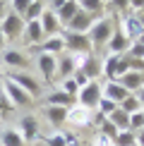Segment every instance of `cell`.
I'll return each instance as SVG.
<instances>
[{
  "label": "cell",
  "instance_id": "37",
  "mask_svg": "<svg viewBox=\"0 0 144 146\" xmlns=\"http://www.w3.org/2000/svg\"><path fill=\"white\" fill-rule=\"evenodd\" d=\"M130 70L144 74V58H130Z\"/></svg>",
  "mask_w": 144,
  "mask_h": 146
},
{
  "label": "cell",
  "instance_id": "22",
  "mask_svg": "<svg viewBox=\"0 0 144 146\" xmlns=\"http://www.w3.org/2000/svg\"><path fill=\"white\" fill-rule=\"evenodd\" d=\"M0 144H3V146H27L24 137L19 134V129H3V134H0Z\"/></svg>",
  "mask_w": 144,
  "mask_h": 146
},
{
  "label": "cell",
  "instance_id": "8",
  "mask_svg": "<svg viewBox=\"0 0 144 146\" xmlns=\"http://www.w3.org/2000/svg\"><path fill=\"white\" fill-rule=\"evenodd\" d=\"M91 113L94 110H89V108L77 103V106H72L67 110V122L75 125V127H87V125H91Z\"/></svg>",
  "mask_w": 144,
  "mask_h": 146
},
{
  "label": "cell",
  "instance_id": "33",
  "mask_svg": "<svg viewBox=\"0 0 144 146\" xmlns=\"http://www.w3.org/2000/svg\"><path fill=\"white\" fill-rule=\"evenodd\" d=\"M130 72V55H120V60H118V72H115V82L123 74H127Z\"/></svg>",
  "mask_w": 144,
  "mask_h": 146
},
{
  "label": "cell",
  "instance_id": "2",
  "mask_svg": "<svg viewBox=\"0 0 144 146\" xmlns=\"http://www.w3.org/2000/svg\"><path fill=\"white\" fill-rule=\"evenodd\" d=\"M63 41H65V48H67L72 55H84V58H87V55H91V50H94V46H91V41H89L87 34L65 31Z\"/></svg>",
  "mask_w": 144,
  "mask_h": 146
},
{
  "label": "cell",
  "instance_id": "4",
  "mask_svg": "<svg viewBox=\"0 0 144 146\" xmlns=\"http://www.w3.org/2000/svg\"><path fill=\"white\" fill-rule=\"evenodd\" d=\"M24 27H27V22H24L19 15L10 12V15H5V19L0 22V34H3L5 38L15 41V38H19V36L24 34Z\"/></svg>",
  "mask_w": 144,
  "mask_h": 146
},
{
  "label": "cell",
  "instance_id": "14",
  "mask_svg": "<svg viewBox=\"0 0 144 146\" xmlns=\"http://www.w3.org/2000/svg\"><path fill=\"white\" fill-rule=\"evenodd\" d=\"M39 70L46 79H53L58 74V58L55 55H48V53H41L39 55Z\"/></svg>",
  "mask_w": 144,
  "mask_h": 146
},
{
  "label": "cell",
  "instance_id": "24",
  "mask_svg": "<svg viewBox=\"0 0 144 146\" xmlns=\"http://www.w3.org/2000/svg\"><path fill=\"white\" fill-rule=\"evenodd\" d=\"M3 60H5V65H10V67H19V70L29 65V58L24 55L22 50H7Z\"/></svg>",
  "mask_w": 144,
  "mask_h": 146
},
{
  "label": "cell",
  "instance_id": "30",
  "mask_svg": "<svg viewBox=\"0 0 144 146\" xmlns=\"http://www.w3.org/2000/svg\"><path fill=\"white\" fill-rule=\"evenodd\" d=\"M115 108H120L118 103H113V101H108L106 96H101V101H99V106H96V110H99L101 115H106V117H108V115L115 110Z\"/></svg>",
  "mask_w": 144,
  "mask_h": 146
},
{
  "label": "cell",
  "instance_id": "9",
  "mask_svg": "<svg viewBox=\"0 0 144 146\" xmlns=\"http://www.w3.org/2000/svg\"><path fill=\"white\" fill-rule=\"evenodd\" d=\"M101 65H103V60H101V58H96V55H87L77 70H79L82 74L89 79V82H96V77H101Z\"/></svg>",
  "mask_w": 144,
  "mask_h": 146
},
{
  "label": "cell",
  "instance_id": "20",
  "mask_svg": "<svg viewBox=\"0 0 144 146\" xmlns=\"http://www.w3.org/2000/svg\"><path fill=\"white\" fill-rule=\"evenodd\" d=\"M77 103V98H72V96H67L65 91H53V94H48V106H60V108H70Z\"/></svg>",
  "mask_w": 144,
  "mask_h": 146
},
{
  "label": "cell",
  "instance_id": "41",
  "mask_svg": "<svg viewBox=\"0 0 144 146\" xmlns=\"http://www.w3.org/2000/svg\"><path fill=\"white\" fill-rule=\"evenodd\" d=\"M135 139H137V146H144V129H139L135 134Z\"/></svg>",
  "mask_w": 144,
  "mask_h": 146
},
{
  "label": "cell",
  "instance_id": "35",
  "mask_svg": "<svg viewBox=\"0 0 144 146\" xmlns=\"http://www.w3.org/2000/svg\"><path fill=\"white\" fill-rule=\"evenodd\" d=\"M46 146H67V141H65V134H53L46 139Z\"/></svg>",
  "mask_w": 144,
  "mask_h": 146
},
{
  "label": "cell",
  "instance_id": "16",
  "mask_svg": "<svg viewBox=\"0 0 144 146\" xmlns=\"http://www.w3.org/2000/svg\"><path fill=\"white\" fill-rule=\"evenodd\" d=\"M118 82H120V84H123V86L132 94V91H139V89L144 86V74H139V72H132V70H130L127 74H123Z\"/></svg>",
  "mask_w": 144,
  "mask_h": 146
},
{
  "label": "cell",
  "instance_id": "15",
  "mask_svg": "<svg viewBox=\"0 0 144 146\" xmlns=\"http://www.w3.org/2000/svg\"><path fill=\"white\" fill-rule=\"evenodd\" d=\"M77 67H79V62H77L72 55H63V58H58V77H63V79L75 77Z\"/></svg>",
  "mask_w": 144,
  "mask_h": 146
},
{
  "label": "cell",
  "instance_id": "40",
  "mask_svg": "<svg viewBox=\"0 0 144 146\" xmlns=\"http://www.w3.org/2000/svg\"><path fill=\"white\" fill-rule=\"evenodd\" d=\"M130 10L142 12V10H144V0H130Z\"/></svg>",
  "mask_w": 144,
  "mask_h": 146
},
{
  "label": "cell",
  "instance_id": "39",
  "mask_svg": "<svg viewBox=\"0 0 144 146\" xmlns=\"http://www.w3.org/2000/svg\"><path fill=\"white\" fill-rule=\"evenodd\" d=\"M65 3H67V0H48V5H51V12H58Z\"/></svg>",
  "mask_w": 144,
  "mask_h": 146
},
{
  "label": "cell",
  "instance_id": "18",
  "mask_svg": "<svg viewBox=\"0 0 144 146\" xmlns=\"http://www.w3.org/2000/svg\"><path fill=\"white\" fill-rule=\"evenodd\" d=\"M46 117H48V122H51V125L60 127V125H65V122H67V108H60V106H48V108H46Z\"/></svg>",
  "mask_w": 144,
  "mask_h": 146
},
{
  "label": "cell",
  "instance_id": "27",
  "mask_svg": "<svg viewBox=\"0 0 144 146\" xmlns=\"http://www.w3.org/2000/svg\"><path fill=\"white\" fill-rule=\"evenodd\" d=\"M120 108H123L127 115H132V113H139V110H142V103H139V98H137V96H132V94H130L127 98L120 103Z\"/></svg>",
  "mask_w": 144,
  "mask_h": 146
},
{
  "label": "cell",
  "instance_id": "28",
  "mask_svg": "<svg viewBox=\"0 0 144 146\" xmlns=\"http://www.w3.org/2000/svg\"><path fill=\"white\" fill-rule=\"evenodd\" d=\"M99 134H101V137H106V139H115V137H118V127L106 117L103 122L99 125Z\"/></svg>",
  "mask_w": 144,
  "mask_h": 146
},
{
  "label": "cell",
  "instance_id": "36",
  "mask_svg": "<svg viewBox=\"0 0 144 146\" xmlns=\"http://www.w3.org/2000/svg\"><path fill=\"white\" fill-rule=\"evenodd\" d=\"M108 5L115 12H123V15H125V10H130V0H111Z\"/></svg>",
  "mask_w": 144,
  "mask_h": 146
},
{
  "label": "cell",
  "instance_id": "45",
  "mask_svg": "<svg viewBox=\"0 0 144 146\" xmlns=\"http://www.w3.org/2000/svg\"><path fill=\"white\" fill-rule=\"evenodd\" d=\"M3 43H5V36H3V34H0V48H3Z\"/></svg>",
  "mask_w": 144,
  "mask_h": 146
},
{
  "label": "cell",
  "instance_id": "10",
  "mask_svg": "<svg viewBox=\"0 0 144 146\" xmlns=\"http://www.w3.org/2000/svg\"><path fill=\"white\" fill-rule=\"evenodd\" d=\"M39 24H41V29H43V34L51 38V36H55L60 31V19H58V15L55 12H51V10H43V15L39 17Z\"/></svg>",
  "mask_w": 144,
  "mask_h": 146
},
{
  "label": "cell",
  "instance_id": "32",
  "mask_svg": "<svg viewBox=\"0 0 144 146\" xmlns=\"http://www.w3.org/2000/svg\"><path fill=\"white\" fill-rule=\"evenodd\" d=\"M60 91H65L67 96H72V98H77V94H79V86H77L75 77H67V79H63V89H60Z\"/></svg>",
  "mask_w": 144,
  "mask_h": 146
},
{
  "label": "cell",
  "instance_id": "26",
  "mask_svg": "<svg viewBox=\"0 0 144 146\" xmlns=\"http://www.w3.org/2000/svg\"><path fill=\"white\" fill-rule=\"evenodd\" d=\"M77 3H79V10L82 12H87V15H101V12H103V7L106 5L101 3V0H77Z\"/></svg>",
  "mask_w": 144,
  "mask_h": 146
},
{
  "label": "cell",
  "instance_id": "23",
  "mask_svg": "<svg viewBox=\"0 0 144 146\" xmlns=\"http://www.w3.org/2000/svg\"><path fill=\"white\" fill-rule=\"evenodd\" d=\"M108 120L118 127V132H127V129H130V115L125 113L123 108H115V110L108 115Z\"/></svg>",
  "mask_w": 144,
  "mask_h": 146
},
{
  "label": "cell",
  "instance_id": "31",
  "mask_svg": "<svg viewBox=\"0 0 144 146\" xmlns=\"http://www.w3.org/2000/svg\"><path fill=\"white\" fill-rule=\"evenodd\" d=\"M139 129H144V110L130 115V132H135V134H137Z\"/></svg>",
  "mask_w": 144,
  "mask_h": 146
},
{
  "label": "cell",
  "instance_id": "1",
  "mask_svg": "<svg viewBox=\"0 0 144 146\" xmlns=\"http://www.w3.org/2000/svg\"><path fill=\"white\" fill-rule=\"evenodd\" d=\"M115 24H118V22H115V17H111V15L94 19L91 29L87 31L89 41H91V46H94V48H106V43L111 41L113 31H115Z\"/></svg>",
  "mask_w": 144,
  "mask_h": 146
},
{
  "label": "cell",
  "instance_id": "19",
  "mask_svg": "<svg viewBox=\"0 0 144 146\" xmlns=\"http://www.w3.org/2000/svg\"><path fill=\"white\" fill-rule=\"evenodd\" d=\"M65 50V41L63 36H51L41 43V53H48V55H58V53Z\"/></svg>",
  "mask_w": 144,
  "mask_h": 146
},
{
  "label": "cell",
  "instance_id": "46",
  "mask_svg": "<svg viewBox=\"0 0 144 146\" xmlns=\"http://www.w3.org/2000/svg\"><path fill=\"white\" fill-rule=\"evenodd\" d=\"M101 3H103V5H108V3H111V0H101Z\"/></svg>",
  "mask_w": 144,
  "mask_h": 146
},
{
  "label": "cell",
  "instance_id": "25",
  "mask_svg": "<svg viewBox=\"0 0 144 146\" xmlns=\"http://www.w3.org/2000/svg\"><path fill=\"white\" fill-rule=\"evenodd\" d=\"M43 10H46L43 0H31V5L27 7V12H24L22 19H24V22H34V19H39V17L43 15Z\"/></svg>",
  "mask_w": 144,
  "mask_h": 146
},
{
  "label": "cell",
  "instance_id": "38",
  "mask_svg": "<svg viewBox=\"0 0 144 146\" xmlns=\"http://www.w3.org/2000/svg\"><path fill=\"white\" fill-rule=\"evenodd\" d=\"M94 146H115V141L113 139H106V137H96V141H94Z\"/></svg>",
  "mask_w": 144,
  "mask_h": 146
},
{
  "label": "cell",
  "instance_id": "29",
  "mask_svg": "<svg viewBox=\"0 0 144 146\" xmlns=\"http://www.w3.org/2000/svg\"><path fill=\"white\" fill-rule=\"evenodd\" d=\"M115 146H137V139H135V132H118V137L113 139Z\"/></svg>",
  "mask_w": 144,
  "mask_h": 146
},
{
  "label": "cell",
  "instance_id": "12",
  "mask_svg": "<svg viewBox=\"0 0 144 146\" xmlns=\"http://www.w3.org/2000/svg\"><path fill=\"white\" fill-rule=\"evenodd\" d=\"M19 134L24 137V141H34L39 137V122L34 115H24L19 120Z\"/></svg>",
  "mask_w": 144,
  "mask_h": 146
},
{
  "label": "cell",
  "instance_id": "3",
  "mask_svg": "<svg viewBox=\"0 0 144 146\" xmlns=\"http://www.w3.org/2000/svg\"><path fill=\"white\" fill-rule=\"evenodd\" d=\"M101 96H103V89H101L99 82H89L87 86L79 89V94H77V103L84 108H89V110H96V106H99Z\"/></svg>",
  "mask_w": 144,
  "mask_h": 146
},
{
  "label": "cell",
  "instance_id": "34",
  "mask_svg": "<svg viewBox=\"0 0 144 146\" xmlns=\"http://www.w3.org/2000/svg\"><path fill=\"white\" fill-rule=\"evenodd\" d=\"M29 5H31V0H12V12L19 15V17H24V12H27Z\"/></svg>",
  "mask_w": 144,
  "mask_h": 146
},
{
  "label": "cell",
  "instance_id": "44",
  "mask_svg": "<svg viewBox=\"0 0 144 146\" xmlns=\"http://www.w3.org/2000/svg\"><path fill=\"white\" fill-rule=\"evenodd\" d=\"M137 41H139V43L144 46V31H142V36H139V38H137Z\"/></svg>",
  "mask_w": 144,
  "mask_h": 146
},
{
  "label": "cell",
  "instance_id": "47",
  "mask_svg": "<svg viewBox=\"0 0 144 146\" xmlns=\"http://www.w3.org/2000/svg\"><path fill=\"white\" fill-rule=\"evenodd\" d=\"M0 101H3V96H0Z\"/></svg>",
  "mask_w": 144,
  "mask_h": 146
},
{
  "label": "cell",
  "instance_id": "17",
  "mask_svg": "<svg viewBox=\"0 0 144 146\" xmlns=\"http://www.w3.org/2000/svg\"><path fill=\"white\" fill-rule=\"evenodd\" d=\"M24 36H27L29 43H43V41H46V34H43V29H41L39 19L27 22V27H24Z\"/></svg>",
  "mask_w": 144,
  "mask_h": 146
},
{
  "label": "cell",
  "instance_id": "6",
  "mask_svg": "<svg viewBox=\"0 0 144 146\" xmlns=\"http://www.w3.org/2000/svg\"><path fill=\"white\" fill-rule=\"evenodd\" d=\"M10 82H15L19 89H24L29 96H39L41 94V84L36 82L31 74H27V72H15V74H10Z\"/></svg>",
  "mask_w": 144,
  "mask_h": 146
},
{
  "label": "cell",
  "instance_id": "13",
  "mask_svg": "<svg viewBox=\"0 0 144 146\" xmlns=\"http://www.w3.org/2000/svg\"><path fill=\"white\" fill-rule=\"evenodd\" d=\"M5 91H7L10 101L15 103V106H29V103H31V96H29L24 89H19L15 82H10V79L5 82Z\"/></svg>",
  "mask_w": 144,
  "mask_h": 146
},
{
  "label": "cell",
  "instance_id": "21",
  "mask_svg": "<svg viewBox=\"0 0 144 146\" xmlns=\"http://www.w3.org/2000/svg\"><path fill=\"white\" fill-rule=\"evenodd\" d=\"M77 12H79V3H77V0H67V3H65L63 7H60V10L55 12V15H58L60 24H63V27H65V24H67V22L72 19V17L77 15Z\"/></svg>",
  "mask_w": 144,
  "mask_h": 146
},
{
  "label": "cell",
  "instance_id": "11",
  "mask_svg": "<svg viewBox=\"0 0 144 146\" xmlns=\"http://www.w3.org/2000/svg\"><path fill=\"white\" fill-rule=\"evenodd\" d=\"M103 96H106L108 101H113V103H118V106H120V103H123V101H125V98L130 96V91L125 89V86H123L120 82H106Z\"/></svg>",
  "mask_w": 144,
  "mask_h": 146
},
{
  "label": "cell",
  "instance_id": "43",
  "mask_svg": "<svg viewBox=\"0 0 144 146\" xmlns=\"http://www.w3.org/2000/svg\"><path fill=\"white\" fill-rule=\"evenodd\" d=\"M5 19V3H0V22Z\"/></svg>",
  "mask_w": 144,
  "mask_h": 146
},
{
  "label": "cell",
  "instance_id": "7",
  "mask_svg": "<svg viewBox=\"0 0 144 146\" xmlns=\"http://www.w3.org/2000/svg\"><path fill=\"white\" fill-rule=\"evenodd\" d=\"M91 24H94V17L91 15H87V12H77L72 19L65 24V31H75V34H87L89 29H91Z\"/></svg>",
  "mask_w": 144,
  "mask_h": 146
},
{
  "label": "cell",
  "instance_id": "5",
  "mask_svg": "<svg viewBox=\"0 0 144 146\" xmlns=\"http://www.w3.org/2000/svg\"><path fill=\"white\" fill-rule=\"evenodd\" d=\"M130 46H132V41L125 36L123 31H120V27L115 24V31H113V36H111V41L106 43V48H108V53L111 55H125V53L130 50Z\"/></svg>",
  "mask_w": 144,
  "mask_h": 146
},
{
  "label": "cell",
  "instance_id": "42",
  "mask_svg": "<svg viewBox=\"0 0 144 146\" xmlns=\"http://www.w3.org/2000/svg\"><path fill=\"white\" fill-rule=\"evenodd\" d=\"M137 98H139V103H142V110H144V86L137 91Z\"/></svg>",
  "mask_w": 144,
  "mask_h": 146
}]
</instances>
